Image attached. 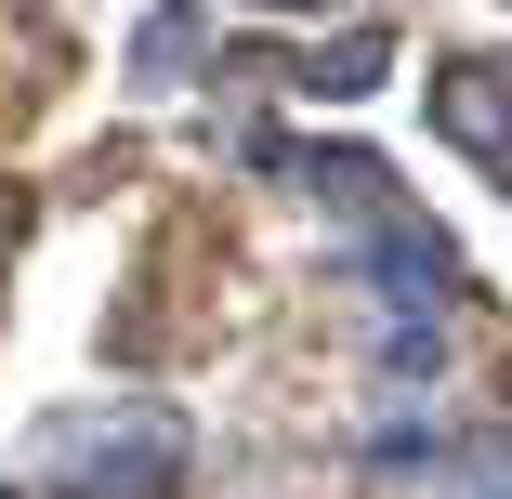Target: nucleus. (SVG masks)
Here are the masks:
<instances>
[{"label":"nucleus","instance_id":"f257e3e1","mask_svg":"<svg viewBox=\"0 0 512 499\" xmlns=\"http://www.w3.org/2000/svg\"><path fill=\"white\" fill-rule=\"evenodd\" d=\"M171 421H145V408H119V421H79V434H53V473H66V499H171Z\"/></svg>","mask_w":512,"mask_h":499},{"label":"nucleus","instance_id":"f03ea898","mask_svg":"<svg viewBox=\"0 0 512 499\" xmlns=\"http://www.w3.org/2000/svg\"><path fill=\"white\" fill-rule=\"evenodd\" d=\"M434 132H447L460 158H486V171L512 184V79H499L486 53H460V66H434Z\"/></svg>","mask_w":512,"mask_h":499},{"label":"nucleus","instance_id":"7ed1b4c3","mask_svg":"<svg viewBox=\"0 0 512 499\" xmlns=\"http://www.w3.org/2000/svg\"><path fill=\"white\" fill-rule=\"evenodd\" d=\"M197 53H211V14H184V0L132 27V79H145V92H184V66H197Z\"/></svg>","mask_w":512,"mask_h":499},{"label":"nucleus","instance_id":"20e7f679","mask_svg":"<svg viewBox=\"0 0 512 499\" xmlns=\"http://www.w3.org/2000/svg\"><path fill=\"white\" fill-rule=\"evenodd\" d=\"M381 66H394V40H381V27H329V53H316V79H302V92L355 106V92H381Z\"/></svg>","mask_w":512,"mask_h":499},{"label":"nucleus","instance_id":"39448f33","mask_svg":"<svg viewBox=\"0 0 512 499\" xmlns=\"http://www.w3.org/2000/svg\"><path fill=\"white\" fill-rule=\"evenodd\" d=\"M263 14H329V0H263Z\"/></svg>","mask_w":512,"mask_h":499}]
</instances>
